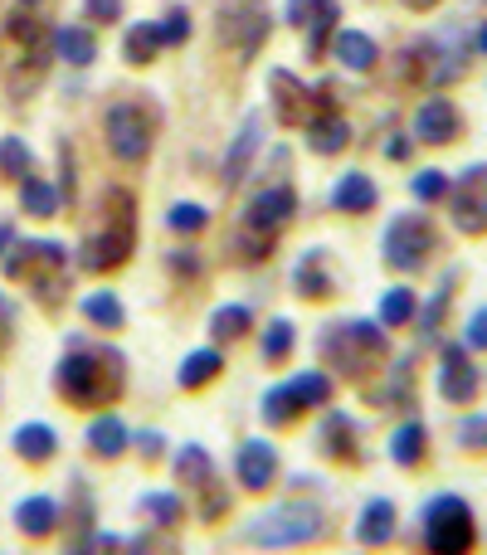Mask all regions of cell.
<instances>
[{
	"instance_id": "74e56055",
	"label": "cell",
	"mask_w": 487,
	"mask_h": 555,
	"mask_svg": "<svg viewBox=\"0 0 487 555\" xmlns=\"http://www.w3.org/2000/svg\"><path fill=\"white\" fill-rule=\"evenodd\" d=\"M410 5H434V0H410Z\"/></svg>"
},
{
	"instance_id": "d590c367",
	"label": "cell",
	"mask_w": 487,
	"mask_h": 555,
	"mask_svg": "<svg viewBox=\"0 0 487 555\" xmlns=\"http://www.w3.org/2000/svg\"><path fill=\"white\" fill-rule=\"evenodd\" d=\"M478 49H483V54H487V25H483V30H478Z\"/></svg>"
},
{
	"instance_id": "ac0fdd59",
	"label": "cell",
	"mask_w": 487,
	"mask_h": 555,
	"mask_svg": "<svg viewBox=\"0 0 487 555\" xmlns=\"http://www.w3.org/2000/svg\"><path fill=\"white\" fill-rule=\"evenodd\" d=\"M215 370H220V351H195V356L186 361V370H181V385L195 390V385H200V380H210Z\"/></svg>"
},
{
	"instance_id": "f546056e",
	"label": "cell",
	"mask_w": 487,
	"mask_h": 555,
	"mask_svg": "<svg viewBox=\"0 0 487 555\" xmlns=\"http://www.w3.org/2000/svg\"><path fill=\"white\" fill-rule=\"evenodd\" d=\"M117 302L113 297H93V302H83V312H93L98 322H108V327H117V312H113Z\"/></svg>"
},
{
	"instance_id": "ba28073f",
	"label": "cell",
	"mask_w": 487,
	"mask_h": 555,
	"mask_svg": "<svg viewBox=\"0 0 487 555\" xmlns=\"http://www.w3.org/2000/svg\"><path fill=\"white\" fill-rule=\"evenodd\" d=\"M356 541L361 546H390L395 541V507L385 497H371L356 517Z\"/></svg>"
},
{
	"instance_id": "2e32d148",
	"label": "cell",
	"mask_w": 487,
	"mask_h": 555,
	"mask_svg": "<svg viewBox=\"0 0 487 555\" xmlns=\"http://www.w3.org/2000/svg\"><path fill=\"white\" fill-rule=\"evenodd\" d=\"M380 322H385V327H405V322H414V293L410 288H390V293H385V302H380Z\"/></svg>"
},
{
	"instance_id": "7402d4cb",
	"label": "cell",
	"mask_w": 487,
	"mask_h": 555,
	"mask_svg": "<svg viewBox=\"0 0 487 555\" xmlns=\"http://www.w3.org/2000/svg\"><path fill=\"white\" fill-rule=\"evenodd\" d=\"M59 49H64L74 64H88V59H93V39L83 35V30H59Z\"/></svg>"
},
{
	"instance_id": "d6a6232c",
	"label": "cell",
	"mask_w": 487,
	"mask_h": 555,
	"mask_svg": "<svg viewBox=\"0 0 487 555\" xmlns=\"http://www.w3.org/2000/svg\"><path fill=\"white\" fill-rule=\"evenodd\" d=\"M0 166L20 176V171H25V147H0Z\"/></svg>"
},
{
	"instance_id": "484cf974",
	"label": "cell",
	"mask_w": 487,
	"mask_h": 555,
	"mask_svg": "<svg viewBox=\"0 0 487 555\" xmlns=\"http://www.w3.org/2000/svg\"><path fill=\"white\" fill-rule=\"evenodd\" d=\"M205 220H210V215H205L200 205H176V210H171V229H181V234H195V229H205Z\"/></svg>"
},
{
	"instance_id": "44dd1931",
	"label": "cell",
	"mask_w": 487,
	"mask_h": 555,
	"mask_svg": "<svg viewBox=\"0 0 487 555\" xmlns=\"http://www.w3.org/2000/svg\"><path fill=\"white\" fill-rule=\"evenodd\" d=\"M414 195L429 205V200H444L449 195V176L444 171H424V176H414Z\"/></svg>"
},
{
	"instance_id": "8d00e7d4",
	"label": "cell",
	"mask_w": 487,
	"mask_h": 555,
	"mask_svg": "<svg viewBox=\"0 0 487 555\" xmlns=\"http://www.w3.org/2000/svg\"><path fill=\"white\" fill-rule=\"evenodd\" d=\"M5 239H10V229H5V224H0V244H5Z\"/></svg>"
},
{
	"instance_id": "4316f807",
	"label": "cell",
	"mask_w": 487,
	"mask_h": 555,
	"mask_svg": "<svg viewBox=\"0 0 487 555\" xmlns=\"http://www.w3.org/2000/svg\"><path fill=\"white\" fill-rule=\"evenodd\" d=\"M463 346H468V351H487V307H478V312L468 317V327H463Z\"/></svg>"
},
{
	"instance_id": "e575fe53",
	"label": "cell",
	"mask_w": 487,
	"mask_h": 555,
	"mask_svg": "<svg viewBox=\"0 0 487 555\" xmlns=\"http://www.w3.org/2000/svg\"><path fill=\"white\" fill-rule=\"evenodd\" d=\"M385 156H390V161H405V156H410V142H405V137H390V151H385Z\"/></svg>"
},
{
	"instance_id": "8992f818",
	"label": "cell",
	"mask_w": 487,
	"mask_h": 555,
	"mask_svg": "<svg viewBox=\"0 0 487 555\" xmlns=\"http://www.w3.org/2000/svg\"><path fill=\"white\" fill-rule=\"evenodd\" d=\"M293 205H298V195H293L288 185H268L263 195H254V205H249V229H259V234L283 229V220L293 215Z\"/></svg>"
},
{
	"instance_id": "836d02e7",
	"label": "cell",
	"mask_w": 487,
	"mask_h": 555,
	"mask_svg": "<svg viewBox=\"0 0 487 555\" xmlns=\"http://www.w3.org/2000/svg\"><path fill=\"white\" fill-rule=\"evenodd\" d=\"M312 5H322V0H293V5H288V25H302Z\"/></svg>"
},
{
	"instance_id": "e0dca14e",
	"label": "cell",
	"mask_w": 487,
	"mask_h": 555,
	"mask_svg": "<svg viewBox=\"0 0 487 555\" xmlns=\"http://www.w3.org/2000/svg\"><path fill=\"white\" fill-rule=\"evenodd\" d=\"M254 147H259V122H249V127H244V137L234 142V151H229V166H225V181H239V166H249Z\"/></svg>"
},
{
	"instance_id": "7c38bea8",
	"label": "cell",
	"mask_w": 487,
	"mask_h": 555,
	"mask_svg": "<svg viewBox=\"0 0 487 555\" xmlns=\"http://www.w3.org/2000/svg\"><path fill=\"white\" fill-rule=\"evenodd\" d=\"M302 409H307V400H302L298 385H278V390H268V395H263V414H268V424H293Z\"/></svg>"
},
{
	"instance_id": "3957f363",
	"label": "cell",
	"mask_w": 487,
	"mask_h": 555,
	"mask_svg": "<svg viewBox=\"0 0 487 555\" xmlns=\"http://www.w3.org/2000/svg\"><path fill=\"white\" fill-rule=\"evenodd\" d=\"M429 249H434V229L419 215H400L390 224V234H385V259L395 268H405V273H419L424 259H429Z\"/></svg>"
},
{
	"instance_id": "f1b7e54d",
	"label": "cell",
	"mask_w": 487,
	"mask_h": 555,
	"mask_svg": "<svg viewBox=\"0 0 487 555\" xmlns=\"http://www.w3.org/2000/svg\"><path fill=\"white\" fill-rule=\"evenodd\" d=\"M190 30V20H186V10H171V20L161 25V44H181Z\"/></svg>"
},
{
	"instance_id": "9a60e30c",
	"label": "cell",
	"mask_w": 487,
	"mask_h": 555,
	"mask_svg": "<svg viewBox=\"0 0 487 555\" xmlns=\"http://www.w3.org/2000/svg\"><path fill=\"white\" fill-rule=\"evenodd\" d=\"M337 49H341V64H346V69H371L375 64V44L366 35H356V30H346V35L337 39Z\"/></svg>"
},
{
	"instance_id": "f35d334b",
	"label": "cell",
	"mask_w": 487,
	"mask_h": 555,
	"mask_svg": "<svg viewBox=\"0 0 487 555\" xmlns=\"http://www.w3.org/2000/svg\"><path fill=\"white\" fill-rule=\"evenodd\" d=\"M30 5H35V0H30Z\"/></svg>"
},
{
	"instance_id": "9c48e42d",
	"label": "cell",
	"mask_w": 487,
	"mask_h": 555,
	"mask_svg": "<svg viewBox=\"0 0 487 555\" xmlns=\"http://www.w3.org/2000/svg\"><path fill=\"white\" fill-rule=\"evenodd\" d=\"M414 127H419L424 142H453L458 137V108L453 103H424L419 117H414Z\"/></svg>"
},
{
	"instance_id": "277c9868",
	"label": "cell",
	"mask_w": 487,
	"mask_h": 555,
	"mask_svg": "<svg viewBox=\"0 0 487 555\" xmlns=\"http://www.w3.org/2000/svg\"><path fill=\"white\" fill-rule=\"evenodd\" d=\"M453 224L463 234H483L487 229V166L463 171V181L453 190Z\"/></svg>"
},
{
	"instance_id": "7a4b0ae2",
	"label": "cell",
	"mask_w": 487,
	"mask_h": 555,
	"mask_svg": "<svg viewBox=\"0 0 487 555\" xmlns=\"http://www.w3.org/2000/svg\"><path fill=\"white\" fill-rule=\"evenodd\" d=\"M327 521L312 502H283L273 512H263L254 526H249V541L254 546H302V541H317Z\"/></svg>"
},
{
	"instance_id": "52a82bcc",
	"label": "cell",
	"mask_w": 487,
	"mask_h": 555,
	"mask_svg": "<svg viewBox=\"0 0 487 555\" xmlns=\"http://www.w3.org/2000/svg\"><path fill=\"white\" fill-rule=\"evenodd\" d=\"M108 142H113L117 156H142L147 142H151L142 112H132V108H113V112H108Z\"/></svg>"
},
{
	"instance_id": "d4e9b609",
	"label": "cell",
	"mask_w": 487,
	"mask_h": 555,
	"mask_svg": "<svg viewBox=\"0 0 487 555\" xmlns=\"http://www.w3.org/2000/svg\"><path fill=\"white\" fill-rule=\"evenodd\" d=\"M288 351H293V327H288V322H273V327H268V346H263V356H268V361H278V356H288Z\"/></svg>"
},
{
	"instance_id": "6da1fadb",
	"label": "cell",
	"mask_w": 487,
	"mask_h": 555,
	"mask_svg": "<svg viewBox=\"0 0 487 555\" xmlns=\"http://www.w3.org/2000/svg\"><path fill=\"white\" fill-rule=\"evenodd\" d=\"M473 541H478V526H473L468 502L453 497V492L429 497V507H424V546L434 555H468Z\"/></svg>"
},
{
	"instance_id": "603a6c76",
	"label": "cell",
	"mask_w": 487,
	"mask_h": 555,
	"mask_svg": "<svg viewBox=\"0 0 487 555\" xmlns=\"http://www.w3.org/2000/svg\"><path fill=\"white\" fill-rule=\"evenodd\" d=\"M54 205H59V200H54V185H39V181L25 185V210H30V215H54Z\"/></svg>"
},
{
	"instance_id": "1f68e13d",
	"label": "cell",
	"mask_w": 487,
	"mask_h": 555,
	"mask_svg": "<svg viewBox=\"0 0 487 555\" xmlns=\"http://www.w3.org/2000/svg\"><path fill=\"white\" fill-rule=\"evenodd\" d=\"M83 10H88L93 20H117L122 5H117V0H83Z\"/></svg>"
},
{
	"instance_id": "5bb4252c",
	"label": "cell",
	"mask_w": 487,
	"mask_h": 555,
	"mask_svg": "<svg viewBox=\"0 0 487 555\" xmlns=\"http://www.w3.org/2000/svg\"><path fill=\"white\" fill-rule=\"evenodd\" d=\"M307 137H312V147L322 151V156H337V151L346 147V137H351V132H346V122H341L337 112H322V122H312V132H307Z\"/></svg>"
},
{
	"instance_id": "cb8c5ba5",
	"label": "cell",
	"mask_w": 487,
	"mask_h": 555,
	"mask_svg": "<svg viewBox=\"0 0 487 555\" xmlns=\"http://www.w3.org/2000/svg\"><path fill=\"white\" fill-rule=\"evenodd\" d=\"M234 332H249V307H229L215 317V341H229Z\"/></svg>"
},
{
	"instance_id": "ffe728a7",
	"label": "cell",
	"mask_w": 487,
	"mask_h": 555,
	"mask_svg": "<svg viewBox=\"0 0 487 555\" xmlns=\"http://www.w3.org/2000/svg\"><path fill=\"white\" fill-rule=\"evenodd\" d=\"M161 44V30H151V25H137L132 35H127V59H137V64H147L151 49Z\"/></svg>"
},
{
	"instance_id": "8fae6325",
	"label": "cell",
	"mask_w": 487,
	"mask_h": 555,
	"mask_svg": "<svg viewBox=\"0 0 487 555\" xmlns=\"http://www.w3.org/2000/svg\"><path fill=\"white\" fill-rule=\"evenodd\" d=\"M424 448H429V434H424L419 419H405V424L390 434V453H395V463H405V468H419V463H424Z\"/></svg>"
},
{
	"instance_id": "30bf717a",
	"label": "cell",
	"mask_w": 487,
	"mask_h": 555,
	"mask_svg": "<svg viewBox=\"0 0 487 555\" xmlns=\"http://www.w3.org/2000/svg\"><path fill=\"white\" fill-rule=\"evenodd\" d=\"M239 478L249 492H263L273 482V448L268 444H244L239 448Z\"/></svg>"
},
{
	"instance_id": "4dcf8cb0",
	"label": "cell",
	"mask_w": 487,
	"mask_h": 555,
	"mask_svg": "<svg viewBox=\"0 0 487 555\" xmlns=\"http://www.w3.org/2000/svg\"><path fill=\"white\" fill-rule=\"evenodd\" d=\"M93 444L103 448V453H113L117 444H122V429H117V419H103V429H98V439Z\"/></svg>"
},
{
	"instance_id": "d6986e66",
	"label": "cell",
	"mask_w": 487,
	"mask_h": 555,
	"mask_svg": "<svg viewBox=\"0 0 487 555\" xmlns=\"http://www.w3.org/2000/svg\"><path fill=\"white\" fill-rule=\"evenodd\" d=\"M322 448H327V453H332V458H356V453H351V419H332V424H327V434H322Z\"/></svg>"
},
{
	"instance_id": "5b68a950",
	"label": "cell",
	"mask_w": 487,
	"mask_h": 555,
	"mask_svg": "<svg viewBox=\"0 0 487 555\" xmlns=\"http://www.w3.org/2000/svg\"><path fill=\"white\" fill-rule=\"evenodd\" d=\"M478 366L468 361V346H444V361H439V395L453 400V405H463V400H473L478 395Z\"/></svg>"
},
{
	"instance_id": "4fadbf2b",
	"label": "cell",
	"mask_w": 487,
	"mask_h": 555,
	"mask_svg": "<svg viewBox=\"0 0 487 555\" xmlns=\"http://www.w3.org/2000/svg\"><path fill=\"white\" fill-rule=\"evenodd\" d=\"M332 205H337V210H351V215H356V210H371V205H375L371 176H361V171H356V176H346V181L337 185V195H332Z\"/></svg>"
},
{
	"instance_id": "83f0119b",
	"label": "cell",
	"mask_w": 487,
	"mask_h": 555,
	"mask_svg": "<svg viewBox=\"0 0 487 555\" xmlns=\"http://www.w3.org/2000/svg\"><path fill=\"white\" fill-rule=\"evenodd\" d=\"M458 439H463V448H478V453H487V414H478V419H463Z\"/></svg>"
}]
</instances>
